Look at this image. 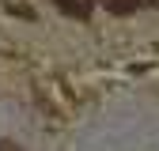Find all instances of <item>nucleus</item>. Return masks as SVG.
<instances>
[{"mask_svg": "<svg viewBox=\"0 0 159 151\" xmlns=\"http://www.w3.org/2000/svg\"><path fill=\"white\" fill-rule=\"evenodd\" d=\"M106 4V11H114V15H133L136 8H140V0H102Z\"/></svg>", "mask_w": 159, "mask_h": 151, "instance_id": "2", "label": "nucleus"}, {"mask_svg": "<svg viewBox=\"0 0 159 151\" xmlns=\"http://www.w3.org/2000/svg\"><path fill=\"white\" fill-rule=\"evenodd\" d=\"M0 151H23L19 144H11V140H0Z\"/></svg>", "mask_w": 159, "mask_h": 151, "instance_id": "3", "label": "nucleus"}, {"mask_svg": "<svg viewBox=\"0 0 159 151\" xmlns=\"http://www.w3.org/2000/svg\"><path fill=\"white\" fill-rule=\"evenodd\" d=\"M140 4H159V0H140Z\"/></svg>", "mask_w": 159, "mask_h": 151, "instance_id": "4", "label": "nucleus"}, {"mask_svg": "<svg viewBox=\"0 0 159 151\" xmlns=\"http://www.w3.org/2000/svg\"><path fill=\"white\" fill-rule=\"evenodd\" d=\"M53 4L61 8L65 15H72V19H87L95 11V0H53Z\"/></svg>", "mask_w": 159, "mask_h": 151, "instance_id": "1", "label": "nucleus"}]
</instances>
